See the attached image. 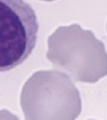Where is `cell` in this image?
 I'll return each mask as SVG.
<instances>
[{"mask_svg": "<svg viewBox=\"0 0 107 120\" xmlns=\"http://www.w3.org/2000/svg\"><path fill=\"white\" fill-rule=\"evenodd\" d=\"M39 22L25 0H0V72L21 65L34 50Z\"/></svg>", "mask_w": 107, "mask_h": 120, "instance_id": "cell-1", "label": "cell"}]
</instances>
